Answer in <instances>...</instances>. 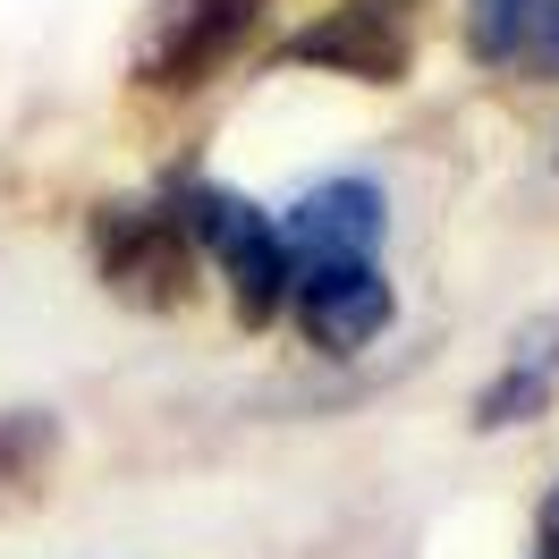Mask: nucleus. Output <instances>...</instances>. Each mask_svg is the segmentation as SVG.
I'll list each match as a JSON object with an SVG mask.
<instances>
[{"instance_id":"obj_1","label":"nucleus","mask_w":559,"mask_h":559,"mask_svg":"<svg viewBox=\"0 0 559 559\" xmlns=\"http://www.w3.org/2000/svg\"><path fill=\"white\" fill-rule=\"evenodd\" d=\"M170 212L187 221V238L221 263L238 322L246 331H272L288 314V246H280V221L263 204H246L238 187H221V178H178Z\"/></svg>"},{"instance_id":"obj_2","label":"nucleus","mask_w":559,"mask_h":559,"mask_svg":"<svg viewBox=\"0 0 559 559\" xmlns=\"http://www.w3.org/2000/svg\"><path fill=\"white\" fill-rule=\"evenodd\" d=\"M94 263H103L110 297L128 306H187L195 288V238L170 204H103L94 212Z\"/></svg>"},{"instance_id":"obj_3","label":"nucleus","mask_w":559,"mask_h":559,"mask_svg":"<svg viewBox=\"0 0 559 559\" xmlns=\"http://www.w3.org/2000/svg\"><path fill=\"white\" fill-rule=\"evenodd\" d=\"M390 238V195L373 178H322L306 187L288 221H280V246H288V280L322 272V263H382Z\"/></svg>"},{"instance_id":"obj_4","label":"nucleus","mask_w":559,"mask_h":559,"mask_svg":"<svg viewBox=\"0 0 559 559\" xmlns=\"http://www.w3.org/2000/svg\"><path fill=\"white\" fill-rule=\"evenodd\" d=\"M254 17H263V0H162V9H153V35H144V51H136V85L195 94L246 43Z\"/></svg>"},{"instance_id":"obj_5","label":"nucleus","mask_w":559,"mask_h":559,"mask_svg":"<svg viewBox=\"0 0 559 559\" xmlns=\"http://www.w3.org/2000/svg\"><path fill=\"white\" fill-rule=\"evenodd\" d=\"M288 314H297V331H306L322 356H356L390 331L399 297H390L382 263H322V272L288 280Z\"/></svg>"},{"instance_id":"obj_6","label":"nucleus","mask_w":559,"mask_h":559,"mask_svg":"<svg viewBox=\"0 0 559 559\" xmlns=\"http://www.w3.org/2000/svg\"><path fill=\"white\" fill-rule=\"evenodd\" d=\"M280 60L297 69H340V76H365V85H399L407 76V17L390 0H340L331 17H314L306 35H288Z\"/></svg>"},{"instance_id":"obj_7","label":"nucleus","mask_w":559,"mask_h":559,"mask_svg":"<svg viewBox=\"0 0 559 559\" xmlns=\"http://www.w3.org/2000/svg\"><path fill=\"white\" fill-rule=\"evenodd\" d=\"M466 51L500 76H559V0H466Z\"/></svg>"},{"instance_id":"obj_8","label":"nucleus","mask_w":559,"mask_h":559,"mask_svg":"<svg viewBox=\"0 0 559 559\" xmlns=\"http://www.w3.org/2000/svg\"><path fill=\"white\" fill-rule=\"evenodd\" d=\"M551 390H559V314H543V322H525L518 340H509V365L475 390V416L466 424H475V432L534 424L543 407H551Z\"/></svg>"},{"instance_id":"obj_9","label":"nucleus","mask_w":559,"mask_h":559,"mask_svg":"<svg viewBox=\"0 0 559 559\" xmlns=\"http://www.w3.org/2000/svg\"><path fill=\"white\" fill-rule=\"evenodd\" d=\"M51 457H60V424L43 416V407L0 416V518H9L17 500H35V491H43Z\"/></svg>"},{"instance_id":"obj_10","label":"nucleus","mask_w":559,"mask_h":559,"mask_svg":"<svg viewBox=\"0 0 559 559\" xmlns=\"http://www.w3.org/2000/svg\"><path fill=\"white\" fill-rule=\"evenodd\" d=\"M534 559H559V491L543 500V525H534Z\"/></svg>"}]
</instances>
